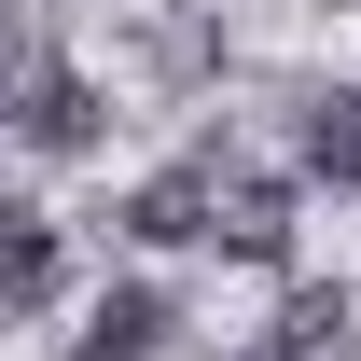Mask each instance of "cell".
<instances>
[{"mask_svg": "<svg viewBox=\"0 0 361 361\" xmlns=\"http://www.w3.org/2000/svg\"><path fill=\"white\" fill-rule=\"evenodd\" d=\"M126 236L139 250H180V236H223V167H167L126 195Z\"/></svg>", "mask_w": 361, "mask_h": 361, "instance_id": "obj_2", "label": "cell"}, {"mask_svg": "<svg viewBox=\"0 0 361 361\" xmlns=\"http://www.w3.org/2000/svg\"><path fill=\"white\" fill-rule=\"evenodd\" d=\"M306 180L361 195V97H306Z\"/></svg>", "mask_w": 361, "mask_h": 361, "instance_id": "obj_6", "label": "cell"}, {"mask_svg": "<svg viewBox=\"0 0 361 361\" xmlns=\"http://www.w3.org/2000/svg\"><path fill=\"white\" fill-rule=\"evenodd\" d=\"M56 278H70L56 223H42V209H14V250H0V292H14V319H42V306H56Z\"/></svg>", "mask_w": 361, "mask_h": 361, "instance_id": "obj_5", "label": "cell"}, {"mask_svg": "<svg viewBox=\"0 0 361 361\" xmlns=\"http://www.w3.org/2000/svg\"><path fill=\"white\" fill-rule=\"evenodd\" d=\"M236 361H292V348H236Z\"/></svg>", "mask_w": 361, "mask_h": 361, "instance_id": "obj_8", "label": "cell"}, {"mask_svg": "<svg viewBox=\"0 0 361 361\" xmlns=\"http://www.w3.org/2000/svg\"><path fill=\"white\" fill-rule=\"evenodd\" d=\"M223 250L236 264H278V250H292V195H278V180H223Z\"/></svg>", "mask_w": 361, "mask_h": 361, "instance_id": "obj_4", "label": "cell"}, {"mask_svg": "<svg viewBox=\"0 0 361 361\" xmlns=\"http://www.w3.org/2000/svg\"><path fill=\"white\" fill-rule=\"evenodd\" d=\"M153 348H167V292L126 278V292H97V319H84V348H70V361H153Z\"/></svg>", "mask_w": 361, "mask_h": 361, "instance_id": "obj_3", "label": "cell"}, {"mask_svg": "<svg viewBox=\"0 0 361 361\" xmlns=\"http://www.w3.org/2000/svg\"><path fill=\"white\" fill-rule=\"evenodd\" d=\"M14 139H28V153H84V139H97V84L70 70V56H28V84H14Z\"/></svg>", "mask_w": 361, "mask_h": 361, "instance_id": "obj_1", "label": "cell"}, {"mask_svg": "<svg viewBox=\"0 0 361 361\" xmlns=\"http://www.w3.org/2000/svg\"><path fill=\"white\" fill-rule=\"evenodd\" d=\"M334 319H348V306H334V292H306V306H292V334H278V348H292V361H319V348H334Z\"/></svg>", "mask_w": 361, "mask_h": 361, "instance_id": "obj_7", "label": "cell"}]
</instances>
